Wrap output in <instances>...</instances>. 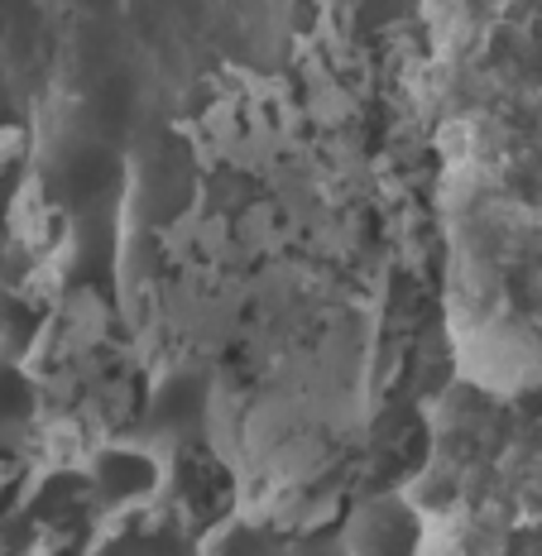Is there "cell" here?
Instances as JSON below:
<instances>
[{"label": "cell", "mask_w": 542, "mask_h": 556, "mask_svg": "<svg viewBox=\"0 0 542 556\" xmlns=\"http://www.w3.org/2000/svg\"><path fill=\"white\" fill-rule=\"evenodd\" d=\"M87 480H91V500L135 504V500H149V494L159 490V460L144 456V451H130V446H111L91 460Z\"/></svg>", "instance_id": "7a4b0ae2"}, {"label": "cell", "mask_w": 542, "mask_h": 556, "mask_svg": "<svg viewBox=\"0 0 542 556\" xmlns=\"http://www.w3.org/2000/svg\"><path fill=\"white\" fill-rule=\"evenodd\" d=\"M428 451H432V437H428V427H423L418 417H403V422H394V432L379 442V470L389 466L385 484L418 475L423 460H428Z\"/></svg>", "instance_id": "277c9868"}, {"label": "cell", "mask_w": 542, "mask_h": 556, "mask_svg": "<svg viewBox=\"0 0 542 556\" xmlns=\"http://www.w3.org/2000/svg\"><path fill=\"white\" fill-rule=\"evenodd\" d=\"M212 384H206V375H198V369H182V375L164 379V389L154 393V427L164 437H198L202 417H206V393Z\"/></svg>", "instance_id": "3957f363"}, {"label": "cell", "mask_w": 542, "mask_h": 556, "mask_svg": "<svg viewBox=\"0 0 542 556\" xmlns=\"http://www.w3.org/2000/svg\"><path fill=\"white\" fill-rule=\"evenodd\" d=\"M34 413H39V389L25 365L0 361V432H29Z\"/></svg>", "instance_id": "5b68a950"}, {"label": "cell", "mask_w": 542, "mask_h": 556, "mask_svg": "<svg viewBox=\"0 0 542 556\" xmlns=\"http://www.w3.org/2000/svg\"><path fill=\"white\" fill-rule=\"evenodd\" d=\"M413 542H418V518L399 494H379L351 518L355 556H413Z\"/></svg>", "instance_id": "6da1fadb"}]
</instances>
